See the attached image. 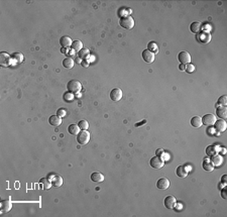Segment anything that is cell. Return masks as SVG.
I'll return each instance as SVG.
<instances>
[{"instance_id": "cell-39", "label": "cell", "mask_w": 227, "mask_h": 217, "mask_svg": "<svg viewBox=\"0 0 227 217\" xmlns=\"http://www.w3.org/2000/svg\"><path fill=\"white\" fill-rule=\"evenodd\" d=\"M221 197H222L223 199H226L227 196H226V189H222L221 190Z\"/></svg>"}, {"instance_id": "cell-14", "label": "cell", "mask_w": 227, "mask_h": 217, "mask_svg": "<svg viewBox=\"0 0 227 217\" xmlns=\"http://www.w3.org/2000/svg\"><path fill=\"white\" fill-rule=\"evenodd\" d=\"M142 59L146 63H152L155 61V54L149 52V50H144L142 52Z\"/></svg>"}, {"instance_id": "cell-42", "label": "cell", "mask_w": 227, "mask_h": 217, "mask_svg": "<svg viewBox=\"0 0 227 217\" xmlns=\"http://www.w3.org/2000/svg\"><path fill=\"white\" fill-rule=\"evenodd\" d=\"M180 70H181V71H185V65L181 64V65H180Z\"/></svg>"}, {"instance_id": "cell-25", "label": "cell", "mask_w": 227, "mask_h": 217, "mask_svg": "<svg viewBox=\"0 0 227 217\" xmlns=\"http://www.w3.org/2000/svg\"><path fill=\"white\" fill-rule=\"evenodd\" d=\"M68 131L70 134L77 135L79 132H80V128H79L78 124H70L68 127Z\"/></svg>"}, {"instance_id": "cell-16", "label": "cell", "mask_w": 227, "mask_h": 217, "mask_svg": "<svg viewBox=\"0 0 227 217\" xmlns=\"http://www.w3.org/2000/svg\"><path fill=\"white\" fill-rule=\"evenodd\" d=\"M72 40L70 39V37H68V35H64V37H62L60 39V45H62V48H70L71 45H72Z\"/></svg>"}, {"instance_id": "cell-8", "label": "cell", "mask_w": 227, "mask_h": 217, "mask_svg": "<svg viewBox=\"0 0 227 217\" xmlns=\"http://www.w3.org/2000/svg\"><path fill=\"white\" fill-rule=\"evenodd\" d=\"M216 121V117L213 115V114H205L202 117V123L205 124L207 126H211L215 123Z\"/></svg>"}, {"instance_id": "cell-32", "label": "cell", "mask_w": 227, "mask_h": 217, "mask_svg": "<svg viewBox=\"0 0 227 217\" xmlns=\"http://www.w3.org/2000/svg\"><path fill=\"white\" fill-rule=\"evenodd\" d=\"M78 126H79V128H80L81 130H87V128L89 127V123H88L87 120H85V119H82V120L79 121Z\"/></svg>"}, {"instance_id": "cell-2", "label": "cell", "mask_w": 227, "mask_h": 217, "mask_svg": "<svg viewBox=\"0 0 227 217\" xmlns=\"http://www.w3.org/2000/svg\"><path fill=\"white\" fill-rule=\"evenodd\" d=\"M67 89L71 93H74V94L79 93V92L81 91V89H82V85H81V83L77 80H71L69 81L67 84Z\"/></svg>"}, {"instance_id": "cell-9", "label": "cell", "mask_w": 227, "mask_h": 217, "mask_svg": "<svg viewBox=\"0 0 227 217\" xmlns=\"http://www.w3.org/2000/svg\"><path fill=\"white\" fill-rule=\"evenodd\" d=\"M0 208H1V212L2 213H7L8 211H10V209L12 208V202L11 200H2L0 202Z\"/></svg>"}, {"instance_id": "cell-12", "label": "cell", "mask_w": 227, "mask_h": 217, "mask_svg": "<svg viewBox=\"0 0 227 217\" xmlns=\"http://www.w3.org/2000/svg\"><path fill=\"white\" fill-rule=\"evenodd\" d=\"M213 125H214V128L217 130L218 132H223L224 130L226 129L227 123L224 119H219V120L215 121V123H214Z\"/></svg>"}, {"instance_id": "cell-37", "label": "cell", "mask_w": 227, "mask_h": 217, "mask_svg": "<svg viewBox=\"0 0 227 217\" xmlns=\"http://www.w3.org/2000/svg\"><path fill=\"white\" fill-rule=\"evenodd\" d=\"M66 114H67V111H66V109H65V108H60V109H58V111H57V115H58L59 117H61V118H63V117H65V116H66Z\"/></svg>"}, {"instance_id": "cell-17", "label": "cell", "mask_w": 227, "mask_h": 217, "mask_svg": "<svg viewBox=\"0 0 227 217\" xmlns=\"http://www.w3.org/2000/svg\"><path fill=\"white\" fill-rule=\"evenodd\" d=\"M177 176L180 178H186L188 176V169L186 166H179L176 170Z\"/></svg>"}, {"instance_id": "cell-13", "label": "cell", "mask_w": 227, "mask_h": 217, "mask_svg": "<svg viewBox=\"0 0 227 217\" xmlns=\"http://www.w3.org/2000/svg\"><path fill=\"white\" fill-rule=\"evenodd\" d=\"M198 40L199 42L203 43H208L211 40V34H209L208 32H200L198 34Z\"/></svg>"}, {"instance_id": "cell-28", "label": "cell", "mask_w": 227, "mask_h": 217, "mask_svg": "<svg viewBox=\"0 0 227 217\" xmlns=\"http://www.w3.org/2000/svg\"><path fill=\"white\" fill-rule=\"evenodd\" d=\"M202 167H203V169L205 170V171H207V172H211V171H213V169H214L213 164L211 163V161H209V160H205V161H204Z\"/></svg>"}, {"instance_id": "cell-43", "label": "cell", "mask_w": 227, "mask_h": 217, "mask_svg": "<svg viewBox=\"0 0 227 217\" xmlns=\"http://www.w3.org/2000/svg\"><path fill=\"white\" fill-rule=\"evenodd\" d=\"M66 50H67V48H62V50H61V52H62V54H66L65 52H66Z\"/></svg>"}, {"instance_id": "cell-10", "label": "cell", "mask_w": 227, "mask_h": 217, "mask_svg": "<svg viewBox=\"0 0 227 217\" xmlns=\"http://www.w3.org/2000/svg\"><path fill=\"white\" fill-rule=\"evenodd\" d=\"M176 202H177V201H176V198L174 197V196L169 195V196H167V197L165 198L164 204H165V208H168V209H173V208H175Z\"/></svg>"}, {"instance_id": "cell-34", "label": "cell", "mask_w": 227, "mask_h": 217, "mask_svg": "<svg viewBox=\"0 0 227 217\" xmlns=\"http://www.w3.org/2000/svg\"><path fill=\"white\" fill-rule=\"evenodd\" d=\"M74 98H75V96H74V93H71V92H66L65 94H64V99H65L66 101L68 102H71L74 100Z\"/></svg>"}, {"instance_id": "cell-30", "label": "cell", "mask_w": 227, "mask_h": 217, "mask_svg": "<svg viewBox=\"0 0 227 217\" xmlns=\"http://www.w3.org/2000/svg\"><path fill=\"white\" fill-rule=\"evenodd\" d=\"M89 55H90V51H89L88 48H82V50L78 53V56L81 60H85V59H87L89 57Z\"/></svg>"}, {"instance_id": "cell-35", "label": "cell", "mask_w": 227, "mask_h": 217, "mask_svg": "<svg viewBox=\"0 0 227 217\" xmlns=\"http://www.w3.org/2000/svg\"><path fill=\"white\" fill-rule=\"evenodd\" d=\"M218 104H219V105H221V106H226V104H227V96L226 95H223V96L219 97Z\"/></svg>"}, {"instance_id": "cell-3", "label": "cell", "mask_w": 227, "mask_h": 217, "mask_svg": "<svg viewBox=\"0 0 227 217\" xmlns=\"http://www.w3.org/2000/svg\"><path fill=\"white\" fill-rule=\"evenodd\" d=\"M119 23H120V25L123 27V29H133V26H134V20L131 16H124L120 19Z\"/></svg>"}, {"instance_id": "cell-41", "label": "cell", "mask_w": 227, "mask_h": 217, "mask_svg": "<svg viewBox=\"0 0 227 217\" xmlns=\"http://www.w3.org/2000/svg\"><path fill=\"white\" fill-rule=\"evenodd\" d=\"M145 122H146V120H142L141 122H139V123H138V122H137V123H135V126H136V127L141 126L142 124H144V123H145Z\"/></svg>"}, {"instance_id": "cell-31", "label": "cell", "mask_w": 227, "mask_h": 217, "mask_svg": "<svg viewBox=\"0 0 227 217\" xmlns=\"http://www.w3.org/2000/svg\"><path fill=\"white\" fill-rule=\"evenodd\" d=\"M222 162V159L219 155H215L213 157H211V163L213 164V166H219Z\"/></svg>"}, {"instance_id": "cell-24", "label": "cell", "mask_w": 227, "mask_h": 217, "mask_svg": "<svg viewBox=\"0 0 227 217\" xmlns=\"http://www.w3.org/2000/svg\"><path fill=\"white\" fill-rule=\"evenodd\" d=\"M74 64H75L74 63V60L71 57L64 59V61H63V66L66 69H72L74 67Z\"/></svg>"}, {"instance_id": "cell-44", "label": "cell", "mask_w": 227, "mask_h": 217, "mask_svg": "<svg viewBox=\"0 0 227 217\" xmlns=\"http://www.w3.org/2000/svg\"><path fill=\"white\" fill-rule=\"evenodd\" d=\"M83 65L85 66V67H87V66H88V64H87V63H83Z\"/></svg>"}, {"instance_id": "cell-19", "label": "cell", "mask_w": 227, "mask_h": 217, "mask_svg": "<svg viewBox=\"0 0 227 217\" xmlns=\"http://www.w3.org/2000/svg\"><path fill=\"white\" fill-rule=\"evenodd\" d=\"M48 122L53 126H59L62 124V118L59 117L58 115H52L48 118Z\"/></svg>"}, {"instance_id": "cell-38", "label": "cell", "mask_w": 227, "mask_h": 217, "mask_svg": "<svg viewBox=\"0 0 227 217\" xmlns=\"http://www.w3.org/2000/svg\"><path fill=\"white\" fill-rule=\"evenodd\" d=\"M164 154H165V152H164V150H163V149H157V152H155V155H157V157H160V158H163Z\"/></svg>"}, {"instance_id": "cell-21", "label": "cell", "mask_w": 227, "mask_h": 217, "mask_svg": "<svg viewBox=\"0 0 227 217\" xmlns=\"http://www.w3.org/2000/svg\"><path fill=\"white\" fill-rule=\"evenodd\" d=\"M51 182H52V185L53 186V187H61L62 184H63V178L61 177V176L56 175V176H53V177Z\"/></svg>"}, {"instance_id": "cell-26", "label": "cell", "mask_w": 227, "mask_h": 217, "mask_svg": "<svg viewBox=\"0 0 227 217\" xmlns=\"http://www.w3.org/2000/svg\"><path fill=\"white\" fill-rule=\"evenodd\" d=\"M218 152V150H216V147H214V145H208L207 147H206V155H208V157H213V155H217Z\"/></svg>"}, {"instance_id": "cell-23", "label": "cell", "mask_w": 227, "mask_h": 217, "mask_svg": "<svg viewBox=\"0 0 227 217\" xmlns=\"http://www.w3.org/2000/svg\"><path fill=\"white\" fill-rule=\"evenodd\" d=\"M71 48L74 51V52H80L83 48V43L80 40H74L72 43V45H71Z\"/></svg>"}, {"instance_id": "cell-29", "label": "cell", "mask_w": 227, "mask_h": 217, "mask_svg": "<svg viewBox=\"0 0 227 217\" xmlns=\"http://www.w3.org/2000/svg\"><path fill=\"white\" fill-rule=\"evenodd\" d=\"M147 50H149V52L154 53V54H157V53H159V48H157V43H155V42L149 43V45H147Z\"/></svg>"}, {"instance_id": "cell-4", "label": "cell", "mask_w": 227, "mask_h": 217, "mask_svg": "<svg viewBox=\"0 0 227 217\" xmlns=\"http://www.w3.org/2000/svg\"><path fill=\"white\" fill-rule=\"evenodd\" d=\"M149 165L152 168L154 169H162L165 165V161L163 158L160 157H157V155H155L154 158L150 159V162H149Z\"/></svg>"}, {"instance_id": "cell-1", "label": "cell", "mask_w": 227, "mask_h": 217, "mask_svg": "<svg viewBox=\"0 0 227 217\" xmlns=\"http://www.w3.org/2000/svg\"><path fill=\"white\" fill-rule=\"evenodd\" d=\"M90 132L87 130H81L77 134V141L79 144H87L90 141Z\"/></svg>"}, {"instance_id": "cell-33", "label": "cell", "mask_w": 227, "mask_h": 217, "mask_svg": "<svg viewBox=\"0 0 227 217\" xmlns=\"http://www.w3.org/2000/svg\"><path fill=\"white\" fill-rule=\"evenodd\" d=\"M11 58L14 59V61H16L17 63H21L22 60H23V55L21 53H13Z\"/></svg>"}, {"instance_id": "cell-22", "label": "cell", "mask_w": 227, "mask_h": 217, "mask_svg": "<svg viewBox=\"0 0 227 217\" xmlns=\"http://www.w3.org/2000/svg\"><path fill=\"white\" fill-rule=\"evenodd\" d=\"M190 29L193 34H199L201 32V23L199 21H194L190 25Z\"/></svg>"}, {"instance_id": "cell-40", "label": "cell", "mask_w": 227, "mask_h": 217, "mask_svg": "<svg viewBox=\"0 0 227 217\" xmlns=\"http://www.w3.org/2000/svg\"><path fill=\"white\" fill-rule=\"evenodd\" d=\"M226 180H227V175H223L222 177H221V182H222V184L225 185V184H226Z\"/></svg>"}, {"instance_id": "cell-27", "label": "cell", "mask_w": 227, "mask_h": 217, "mask_svg": "<svg viewBox=\"0 0 227 217\" xmlns=\"http://www.w3.org/2000/svg\"><path fill=\"white\" fill-rule=\"evenodd\" d=\"M40 184L42 185V188H44V190H48L51 187H52V182H51L48 179H47V178H42L40 180Z\"/></svg>"}, {"instance_id": "cell-7", "label": "cell", "mask_w": 227, "mask_h": 217, "mask_svg": "<svg viewBox=\"0 0 227 217\" xmlns=\"http://www.w3.org/2000/svg\"><path fill=\"white\" fill-rule=\"evenodd\" d=\"M178 60H179V62L181 64H183V65H187V64L191 62V56L188 52L183 51V52H181L179 54V56H178Z\"/></svg>"}, {"instance_id": "cell-5", "label": "cell", "mask_w": 227, "mask_h": 217, "mask_svg": "<svg viewBox=\"0 0 227 217\" xmlns=\"http://www.w3.org/2000/svg\"><path fill=\"white\" fill-rule=\"evenodd\" d=\"M122 95H123V93H122V90L119 88H114L112 89L111 92H110V99L112 101H120L121 98H122Z\"/></svg>"}, {"instance_id": "cell-18", "label": "cell", "mask_w": 227, "mask_h": 217, "mask_svg": "<svg viewBox=\"0 0 227 217\" xmlns=\"http://www.w3.org/2000/svg\"><path fill=\"white\" fill-rule=\"evenodd\" d=\"M216 115L220 117L221 119H225L227 117V108L225 106H219L216 109Z\"/></svg>"}, {"instance_id": "cell-6", "label": "cell", "mask_w": 227, "mask_h": 217, "mask_svg": "<svg viewBox=\"0 0 227 217\" xmlns=\"http://www.w3.org/2000/svg\"><path fill=\"white\" fill-rule=\"evenodd\" d=\"M10 63H11V56H9L5 52H2L0 54V65L2 67H8Z\"/></svg>"}, {"instance_id": "cell-20", "label": "cell", "mask_w": 227, "mask_h": 217, "mask_svg": "<svg viewBox=\"0 0 227 217\" xmlns=\"http://www.w3.org/2000/svg\"><path fill=\"white\" fill-rule=\"evenodd\" d=\"M202 117L200 116H194L192 117V119H191V125H192L193 127H196V128H198V127L202 126Z\"/></svg>"}, {"instance_id": "cell-11", "label": "cell", "mask_w": 227, "mask_h": 217, "mask_svg": "<svg viewBox=\"0 0 227 217\" xmlns=\"http://www.w3.org/2000/svg\"><path fill=\"white\" fill-rule=\"evenodd\" d=\"M157 187L160 190H167L170 187V181L167 178H160L157 182Z\"/></svg>"}, {"instance_id": "cell-36", "label": "cell", "mask_w": 227, "mask_h": 217, "mask_svg": "<svg viewBox=\"0 0 227 217\" xmlns=\"http://www.w3.org/2000/svg\"><path fill=\"white\" fill-rule=\"evenodd\" d=\"M185 71L188 73H193L195 71V66L192 65L191 63H189L187 65H185Z\"/></svg>"}, {"instance_id": "cell-15", "label": "cell", "mask_w": 227, "mask_h": 217, "mask_svg": "<svg viewBox=\"0 0 227 217\" xmlns=\"http://www.w3.org/2000/svg\"><path fill=\"white\" fill-rule=\"evenodd\" d=\"M91 181L94 183H102L104 181V176L99 172H94L91 174L90 176Z\"/></svg>"}]
</instances>
